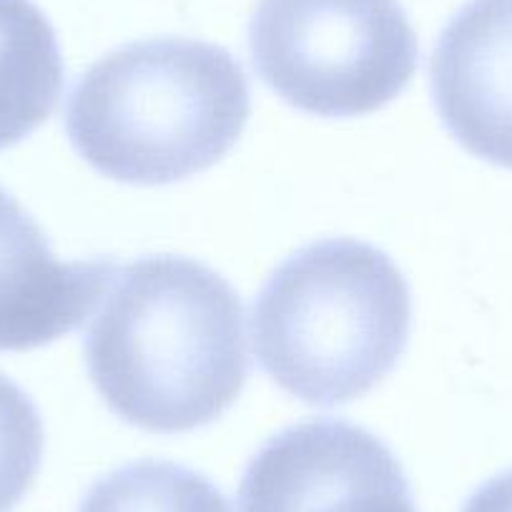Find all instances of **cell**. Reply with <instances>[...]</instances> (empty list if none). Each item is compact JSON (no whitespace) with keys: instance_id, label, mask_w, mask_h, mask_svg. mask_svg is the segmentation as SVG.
Masks as SVG:
<instances>
[{"instance_id":"1","label":"cell","mask_w":512,"mask_h":512,"mask_svg":"<svg viewBox=\"0 0 512 512\" xmlns=\"http://www.w3.org/2000/svg\"><path fill=\"white\" fill-rule=\"evenodd\" d=\"M86 364L98 395L128 425L161 435L209 425L249 377L239 294L184 256L126 264L98 302Z\"/></svg>"},{"instance_id":"2","label":"cell","mask_w":512,"mask_h":512,"mask_svg":"<svg viewBox=\"0 0 512 512\" xmlns=\"http://www.w3.org/2000/svg\"><path fill=\"white\" fill-rule=\"evenodd\" d=\"M249 83L226 48L191 38L128 43L93 63L66 103V134L98 174L164 186L211 169L249 121Z\"/></svg>"},{"instance_id":"3","label":"cell","mask_w":512,"mask_h":512,"mask_svg":"<svg viewBox=\"0 0 512 512\" xmlns=\"http://www.w3.org/2000/svg\"><path fill=\"white\" fill-rule=\"evenodd\" d=\"M410 324V287L390 256L357 239H324L267 279L254 299L251 339L284 392L337 407L395 369Z\"/></svg>"},{"instance_id":"4","label":"cell","mask_w":512,"mask_h":512,"mask_svg":"<svg viewBox=\"0 0 512 512\" xmlns=\"http://www.w3.org/2000/svg\"><path fill=\"white\" fill-rule=\"evenodd\" d=\"M256 73L289 106L367 116L417 71V36L397 0H259L249 23Z\"/></svg>"},{"instance_id":"5","label":"cell","mask_w":512,"mask_h":512,"mask_svg":"<svg viewBox=\"0 0 512 512\" xmlns=\"http://www.w3.org/2000/svg\"><path fill=\"white\" fill-rule=\"evenodd\" d=\"M239 512H417L400 460L347 420L299 422L251 457Z\"/></svg>"},{"instance_id":"6","label":"cell","mask_w":512,"mask_h":512,"mask_svg":"<svg viewBox=\"0 0 512 512\" xmlns=\"http://www.w3.org/2000/svg\"><path fill=\"white\" fill-rule=\"evenodd\" d=\"M430 86L447 131L512 169V0H467L437 41Z\"/></svg>"},{"instance_id":"7","label":"cell","mask_w":512,"mask_h":512,"mask_svg":"<svg viewBox=\"0 0 512 512\" xmlns=\"http://www.w3.org/2000/svg\"><path fill=\"white\" fill-rule=\"evenodd\" d=\"M113 274L111 259L61 262L36 219L0 186V352L46 347L81 327Z\"/></svg>"},{"instance_id":"8","label":"cell","mask_w":512,"mask_h":512,"mask_svg":"<svg viewBox=\"0 0 512 512\" xmlns=\"http://www.w3.org/2000/svg\"><path fill=\"white\" fill-rule=\"evenodd\" d=\"M63 88L56 31L31 0H0V151L48 121Z\"/></svg>"},{"instance_id":"9","label":"cell","mask_w":512,"mask_h":512,"mask_svg":"<svg viewBox=\"0 0 512 512\" xmlns=\"http://www.w3.org/2000/svg\"><path fill=\"white\" fill-rule=\"evenodd\" d=\"M78 512H234L201 472L164 460H139L88 487Z\"/></svg>"},{"instance_id":"10","label":"cell","mask_w":512,"mask_h":512,"mask_svg":"<svg viewBox=\"0 0 512 512\" xmlns=\"http://www.w3.org/2000/svg\"><path fill=\"white\" fill-rule=\"evenodd\" d=\"M43 422L31 397L0 374V512L26 497L41 470Z\"/></svg>"},{"instance_id":"11","label":"cell","mask_w":512,"mask_h":512,"mask_svg":"<svg viewBox=\"0 0 512 512\" xmlns=\"http://www.w3.org/2000/svg\"><path fill=\"white\" fill-rule=\"evenodd\" d=\"M462 512H512V470L477 487Z\"/></svg>"}]
</instances>
